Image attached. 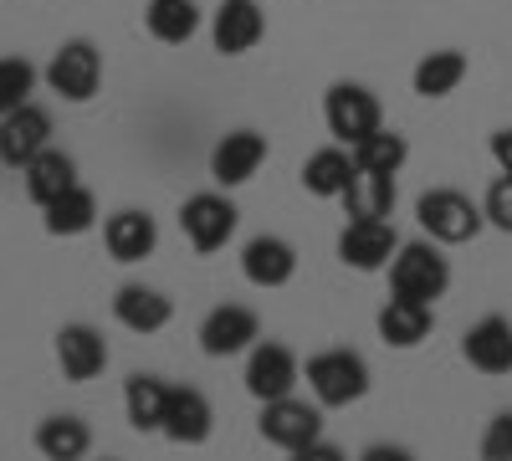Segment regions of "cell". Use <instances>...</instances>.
<instances>
[{"instance_id": "1", "label": "cell", "mask_w": 512, "mask_h": 461, "mask_svg": "<svg viewBox=\"0 0 512 461\" xmlns=\"http://www.w3.org/2000/svg\"><path fill=\"white\" fill-rule=\"evenodd\" d=\"M451 287V257L441 251V241H405L390 257V292L395 298H415V303H436Z\"/></svg>"}, {"instance_id": "2", "label": "cell", "mask_w": 512, "mask_h": 461, "mask_svg": "<svg viewBox=\"0 0 512 461\" xmlns=\"http://www.w3.org/2000/svg\"><path fill=\"white\" fill-rule=\"evenodd\" d=\"M303 380L323 410H344V405H359L369 395V364L354 349H323L308 359Z\"/></svg>"}, {"instance_id": "3", "label": "cell", "mask_w": 512, "mask_h": 461, "mask_svg": "<svg viewBox=\"0 0 512 461\" xmlns=\"http://www.w3.org/2000/svg\"><path fill=\"white\" fill-rule=\"evenodd\" d=\"M415 221H420V231H425V236L441 241V246L477 241V236H482V226H487L482 205H477L472 195L451 190V185H441V190H425V195L415 200Z\"/></svg>"}, {"instance_id": "4", "label": "cell", "mask_w": 512, "mask_h": 461, "mask_svg": "<svg viewBox=\"0 0 512 461\" xmlns=\"http://www.w3.org/2000/svg\"><path fill=\"white\" fill-rule=\"evenodd\" d=\"M41 82H47L62 103H88L103 88V52L88 36H72L52 52V62L41 67Z\"/></svg>"}, {"instance_id": "5", "label": "cell", "mask_w": 512, "mask_h": 461, "mask_svg": "<svg viewBox=\"0 0 512 461\" xmlns=\"http://www.w3.org/2000/svg\"><path fill=\"white\" fill-rule=\"evenodd\" d=\"M256 431H262V441H272L277 451H287V456H303V451L323 436V405H308V400H297V395L262 400V415H256Z\"/></svg>"}, {"instance_id": "6", "label": "cell", "mask_w": 512, "mask_h": 461, "mask_svg": "<svg viewBox=\"0 0 512 461\" xmlns=\"http://www.w3.org/2000/svg\"><path fill=\"white\" fill-rule=\"evenodd\" d=\"M323 123H328V134L338 139V144H359V139H369L374 129H379V98L364 88V82H333L328 88V98H323Z\"/></svg>"}, {"instance_id": "7", "label": "cell", "mask_w": 512, "mask_h": 461, "mask_svg": "<svg viewBox=\"0 0 512 461\" xmlns=\"http://www.w3.org/2000/svg\"><path fill=\"white\" fill-rule=\"evenodd\" d=\"M180 231L200 257H210V251H221L236 236V205L221 190H200L180 205Z\"/></svg>"}, {"instance_id": "8", "label": "cell", "mask_w": 512, "mask_h": 461, "mask_svg": "<svg viewBox=\"0 0 512 461\" xmlns=\"http://www.w3.org/2000/svg\"><path fill=\"white\" fill-rule=\"evenodd\" d=\"M246 390L251 400H277V395H292L297 380H303V364H297V354L277 339H256L246 349Z\"/></svg>"}, {"instance_id": "9", "label": "cell", "mask_w": 512, "mask_h": 461, "mask_svg": "<svg viewBox=\"0 0 512 461\" xmlns=\"http://www.w3.org/2000/svg\"><path fill=\"white\" fill-rule=\"evenodd\" d=\"M256 339H262V318H256L246 303H221V308H210L205 323H200V349L210 359L246 354Z\"/></svg>"}, {"instance_id": "10", "label": "cell", "mask_w": 512, "mask_h": 461, "mask_svg": "<svg viewBox=\"0 0 512 461\" xmlns=\"http://www.w3.org/2000/svg\"><path fill=\"white\" fill-rule=\"evenodd\" d=\"M47 144H52V113L47 108L21 103L16 113L0 118V164H6V170H26Z\"/></svg>"}, {"instance_id": "11", "label": "cell", "mask_w": 512, "mask_h": 461, "mask_svg": "<svg viewBox=\"0 0 512 461\" xmlns=\"http://www.w3.org/2000/svg\"><path fill=\"white\" fill-rule=\"evenodd\" d=\"M400 251V236L390 221H349L338 231V262L354 272H384Z\"/></svg>"}, {"instance_id": "12", "label": "cell", "mask_w": 512, "mask_h": 461, "mask_svg": "<svg viewBox=\"0 0 512 461\" xmlns=\"http://www.w3.org/2000/svg\"><path fill=\"white\" fill-rule=\"evenodd\" d=\"M262 36H267V11L256 0H221L216 16H210V41H216L221 57H246Z\"/></svg>"}, {"instance_id": "13", "label": "cell", "mask_w": 512, "mask_h": 461, "mask_svg": "<svg viewBox=\"0 0 512 461\" xmlns=\"http://www.w3.org/2000/svg\"><path fill=\"white\" fill-rule=\"evenodd\" d=\"M175 446H205L216 431V410H210L205 390L195 385H169V405H164V426H159Z\"/></svg>"}, {"instance_id": "14", "label": "cell", "mask_w": 512, "mask_h": 461, "mask_svg": "<svg viewBox=\"0 0 512 461\" xmlns=\"http://www.w3.org/2000/svg\"><path fill=\"white\" fill-rule=\"evenodd\" d=\"M57 364L72 385H88L108 369V339L93 323H62L57 328Z\"/></svg>"}, {"instance_id": "15", "label": "cell", "mask_w": 512, "mask_h": 461, "mask_svg": "<svg viewBox=\"0 0 512 461\" xmlns=\"http://www.w3.org/2000/svg\"><path fill=\"white\" fill-rule=\"evenodd\" d=\"M262 164H267V139L256 129H236L210 149V180H216L221 190H236L262 170Z\"/></svg>"}, {"instance_id": "16", "label": "cell", "mask_w": 512, "mask_h": 461, "mask_svg": "<svg viewBox=\"0 0 512 461\" xmlns=\"http://www.w3.org/2000/svg\"><path fill=\"white\" fill-rule=\"evenodd\" d=\"M113 318H118V328H128V333H139V339H149V333L169 328V318H175V303H169L159 287L123 282V287L113 292Z\"/></svg>"}, {"instance_id": "17", "label": "cell", "mask_w": 512, "mask_h": 461, "mask_svg": "<svg viewBox=\"0 0 512 461\" xmlns=\"http://www.w3.org/2000/svg\"><path fill=\"white\" fill-rule=\"evenodd\" d=\"M241 277H246L251 287H262V292L287 287V282L297 277V251H292V241H282V236H251L246 251H241Z\"/></svg>"}, {"instance_id": "18", "label": "cell", "mask_w": 512, "mask_h": 461, "mask_svg": "<svg viewBox=\"0 0 512 461\" xmlns=\"http://www.w3.org/2000/svg\"><path fill=\"white\" fill-rule=\"evenodd\" d=\"M461 359L482 374H512V323L502 313L477 318L461 339Z\"/></svg>"}, {"instance_id": "19", "label": "cell", "mask_w": 512, "mask_h": 461, "mask_svg": "<svg viewBox=\"0 0 512 461\" xmlns=\"http://www.w3.org/2000/svg\"><path fill=\"white\" fill-rule=\"evenodd\" d=\"M103 246H108L113 262L134 267V262L154 257V246H159V221H154L149 211H113L108 226H103Z\"/></svg>"}, {"instance_id": "20", "label": "cell", "mask_w": 512, "mask_h": 461, "mask_svg": "<svg viewBox=\"0 0 512 461\" xmlns=\"http://www.w3.org/2000/svg\"><path fill=\"white\" fill-rule=\"evenodd\" d=\"M374 328H379V339L390 344V349H420L425 339H431V328H436V313H431V303L390 298V303L379 308Z\"/></svg>"}, {"instance_id": "21", "label": "cell", "mask_w": 512, "mask_h": 461, "mask_svg": "<svg viewBox=\"0 0 512 461\" xmlns=\"http://www.w3.org/2000/svg\"><path fill=\"white\" fill-rule=\"evenodd\" d=\"M354 170H359V164H354V149L328 144V149H318V154L303 159V190L318 195V200H338V195L349 190Z\"/></svg>"}, {"instance_id": "22", "label": "cell", "mask_w": 512, "mask_h": 461, "mask_svg": "<svg viewBox=\"0 0 512 461\" xmlns=\"http://www.w3.org/2000/svg\"><path fill=\"white\" fill-rule=\"evenodd\" d=\"M21 185H26L31 205H47V200H57L67 185H77V159H72L67 149L47 144V149H41L26 170H21Z\"/></svg>"}, {"instance_id": "23", "label": "cell", "mask_w": 512, "mask_h": 461, "mask_svg": "<svg viewBox=\"0 0 512 461\" xmlns=\"http://www.w3.org/2000/svg\"><path fill=\"white\" fill-rule=\"evenodd\" d=\"M344 200L349 221H390L395 216V175H379V170H354L349 190L338 195Z\"/></svg>"}, {"instance_id": "24", "label": "cell", "mask_w": 512, "mask_h": 461, "mask_svg": "<svg viewBox=\"0 0 512 461\" xmlns=\"http://www.w3.org/2000/svg\"><path fill=\"white\" fill-rule=\"evenodd\" d=\"M41 226H47V236H82L98 226V195L88 185H67L57 200L41 205Z\"/></svg>"}, {"instance_id": "25", "label": "cell", "mask_w": 512, "mask_h": 461, "mask_svg": "<svg viewBox=\"0 0 512 461\" xmlns=\"http://www.w3.org/2000/svg\"><path fill=\"white\" fill-rule=\"evenodd\" d=\"M36 451L47 461H82L93 451V426L82 415H47L36 426Z\"/></svg>"}, {"instance_id": "26", "label": "cell", "mask_w": 512, "mask_h": 461, "mask_svg": "<svg viewBox=\"0 0 512 461\" xmlns=\"http://www.w3.org/2000/svg\"><path fill=\"white\" fill-rule=\"evenodd\" d=\"M466 82V57L456 47H441V52H425L410 72V88L420 98H451L456 88Z\"/></svg>"}, {"instance_id": "27", "label": "cell", "mask_w": 512, "mask_h": 461, "mask_svg": "<svg viewBox=\"0 0 512 461\" xmlns=\"http://www.w3.org/2000/svg\"><path fill=\"white\" fill-rule=\"evenodd\" d=\"M164 405H169V385L159 374H128L123 385V415L134 431H159L164 426Z\"/></svg>"}, {"instance_id": "28", "label": "cell", "mask_w": 512, "mask_h": 461, "mask_svg": "<svg viewBox=\"0 0 512 461\" xmlns=\"http://www.w3.org/2000/svg\"><path fill=\"white\" fill-rule=\"evenodd\" d=\"M144 31L164 47H185V41L200 31V6L195 0H149L144 6Z\"/></svg>"}, {"instance_id": "29", "label": "cell", "mask_w": 512, "mask_h": 461, "mask_svg": "<svg viewBox=\"0 0 512 461\" xmlns=\"http://www.w3.org/2000/svg\"><path fill=\"white\" fill-rule=\"evenodd\" d=\"M405 159H410V139L405 134H395V129H379L369 134V139H359L354 144V164L359 170H379V175H400L405 170Z\"/></svg>"}, {"instance_id": "30", "label": "cell", "mask_w": 512, "mask_h": 461, "mask_svg": "<svg viewBox=\"0 0 512 461\" xmlns=\"http://www.w3.org/2000/svg\"><path fill=\"white\" fill-rule=\"evenodd\" d=\"M36 82H41V67H36V62H26V57H0V118L16 113L21 103H31Z\"/></svg>"}, {"instance_id": "31", "label": "cell", "mask_w": 512, "mask_h": 461, "mask_svg": "<svg viewBox=\"0 0 512 461\" xmlns=\"http://www.w3.org/2000/svg\"><path fill=\"white\" fill-rule=\"evenodd\" d=\"M482 216H487V226H497V231L512 236V175H497V180L487 185V195H482Z\"/></svg>"}, {"instance_id": "32", "label": "cell", "mask_w": 512, "mask_h": 461, "mask_svg": "<svg viewBox=\"0 0 512 461\" xmlns=\"http://www.w3.org/2000/svg\"><path fill=\"white\" fill-rule=\"evenodd\" d=\"M482 461H512V410H497L482 436Z\"/></svg>"}, {"instance_id": "33", "label": "cell", "mask_w": 512, "mask_h": 461, "mask_svg": "<svg viewBox=\"0 0 512 461\" xmlns=\"http://www.w3.org/2000/svg\"><path fill=\"white\" fill-rule=\"evenodd\" d=\"M492 159H497L502 175H512V129H497L492 134Z\"/></svg>"}]
</instances>
